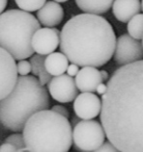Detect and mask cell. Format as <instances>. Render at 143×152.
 <instances>
[{
  "label": "cell",
  "instance_id": "6da1fadb",
  "mask_svg": "<svg viewBox=\"0 0 143 152\" xmlns=\"http://www.w3.org/2000/svg\"><path fill=\"white\" fill-rule=\"evenodd\" d=\"M101 124L120 152H143V59L114 71L102 95Z\"/></svg>",
  "mask_w": 143,
  "mask_h": 152
},
{
  "label": "cell",
  "instance_id": "7a4b0ae2",
  "mask_svg": "<svg viewBox=\"0 0 143 152\" xmlns=\"http://www.w3.org/2000/svg\"><path fill=\"white\" fill-rule=\"evenodd\" d=\"M115 45L113 27L99 15L74 16L60 31L61 53L79 67H103L114 54Z\"/></svg>",
  "mask_w": 143,
  "mask_h": 152
},
{
  "label": "cell",
  "instance_id": "3957f363",
  "mask_svg": "<svg viewBox=\"0 0 143 152\" xmlns=\"http://www.w3.org/2000/svg\"><path fill=\"white\" fill-rule=\"evenodd\" d=\"M49 106L48 91L35 76H21L13 91L0 100V125L7 130L20 132L32 115L48 110Z\"/></svg>",
  "mask_w": 143,
  "mask_h": 152
},
{
  "label": "cell",
  "instance_id": "277c9868",
  "mask_svg": "<svg viewBox=\"0 0 143 152\" xmlns=\"http://www.w3.org/2000/svg\"><path fill=\"white\" fill-rule=\"evenodd\" d=\"M22 131L27 152H69L73 145V129L69 118L52 110L33 114Z\"/></svg>",
  "mask_w": 143,
  "mask_h": 152
},
{
  "label": "cell",
  "instance_id": "5b68a950",
  "mask_svg": "<svg viewBox=\"0 0 143 152\" xmlns=\"http://www.w3.org/2000/svg\"><path fill=\"white\" fill-rule=\"evenodd\" d=\"M40 28L38 20L22 10H9L0 14V47L17 61L33 55L31 39Z\"/></svg>",
  "mask_w": 143,
  "mask_h": 152
},
{
  "label": "cell",
  "instance_id": "8992f818",
  "mask_svg": "<svg viewBox=\"0 0 143 152\" xmlns=\"http://www.w3.org/2000/svg\"><path fill=\"white\" fill-rule=\"evenodd\" d=\"M105 131L95 120L79 121L73 129V144L79 152H93L105 142Z\"/></svg>",
  "mask_w": 143,
  "mask_h": 152
},
{
  "label": "cell",
  "instance_id": "52a82bcc",
  "mask_svg": "<svg viewBox=\"0 0 143 152\" xmlns=\"http://www.w3.org/2000/svg\"><path fill=\"white\" fill-rule=\"evenodd\" d=\"M114 61L117 65L124 66L143 58V47L139 40L130 34H122L116 40Z\"/></svg>",
  "mask_w": 143,
  "mask_h": 152
},
{
  "label": "cell",
  "instance_id": "ba28073f",
  "mask_svg": "<svg viewBox=\"0 0 143 152\" xmlns=\"http://www.w3.org/2000/svg\"><path fill=\"white\" fill-rule=\"evenodd\" d=\"M18 80L17 64L5 49L0 47V100L4 99Z\"/></svg>",
  "mask_w": 143,
  "mask_h": 152
},
{
  "label": "cell",
  "instance_id": "9c48e42d",
  "mask_svg": "<svg viewBox=\"0 0 143 152\" xmlns=\"http://www.w3.org/2000/svg\"><path fill=\"white\" fill-rule=\"evenodd\" d=\"M48 91L53 99L61 103L74 101L78 95V88L75 79L67 74L52 77L48 83Z\"/></svg>",
  "mask_w": 143,
  "mask_h": 152
},
{
  "label": "cell",
  "instance_id": "30bf717a",
  "mask_svg": "<svg viewBox=\"0 0 143 152\" xmlns=\"http://www.w3.org/2000/svg\"><path fill=\"white\" fill-rule=\"evenodd\" d=\"M60 42V31L54 27L38 29L31 39V46L35 53L48 55L54 52Z\"/></svg>",
  "mask_w": 143,
  "mask_h": 152
},
{
  "label": "cell",
  "instance_id": "8fae6325",
  "mask_svg": "<svg viewBox=\"0 0 143 152\" xmlns=\"http://www.w3.org/2000/svg\"><path fill=\"white\" fill-rule=\"evenodd\" d=\"M102 102L98 95L85 92L77 95L74 100V112L79 119L91 120L101 113Z\"/></svg>",
  "mask_w": 143,
  "mask_h": 152
},
{
  "label": "cell",
  "instance_id": "7c38bea8",
  "mask_svg": "<svg viewBox=\"0 0 143 152\" xmlns=\"http://www.w3.org/2000/svg\"><path fill=\"white\" fill-rule=\"evenodd\" d=\"M38 18L40 24L45 27H54L62 22L64 18L63 7L55 1H47L38 11Z\"/></svg>",
  "mask_w": 143,
  "mask_h": 152
},
{
  "label": "cell",
  "instance_id": "4fadbf2b",
  "mask_svg": "<svg viewBox=\"0 0 143 152\" xmlns=\"http://www.w3.org/2000/svg\"><path fill=\"white\" fill-rule=\"evenodd\" d=\"M75 77L77 88L82 93L95 92L98 86L103 83L101 73L95 67H82V69L79 70Z\"/></svg>",
  "mask_w": 143,
  "mask_h": 152
},
{
  "label": "cell",
  "instance_id": "5bb4252c",
  "mask_svg": "<svg viewBox=\"0 0 143 152\" xmlns=\"http://www.w3.org/2000/svg\"><path fill=\"white\" fill-rule=\"evenodd\" d=\"M112 11L118 21L128 23L141 11V2L140 0H114Z\"/></svg>",
  "mask_w": 143,
  "mask_h": 152
},
{
  "label": "cell",
  "instance_id": "9a60e30c",
  "mask_svg": "<svg viewBox=\"0 0 143 152\" xmlns=\"http://www.w3.org/2000/svg\"><path fill=\"white\" fill-rule=\"evenodd\" d=\"M69 67V59L61 52H52L45 57V68L51 76L63 74Z\"/></svg>",
  "mask_w": 143,
  "mask_h": 152
},
{
  "label": "cell",
  "instance_id": "2e32d148",
  "mask_svg": "<svg viewBox=\"0 0 143 152\" xmlns=\"http://www.w3.org/2000/svg\"><path fill=\"white\" fill-rule=\"evenodd\" d=\"M75 2L84 13L102 15L111 9L114 0H75Z\"/></svg>",
  "mask_w": 143,
  "mask_h": 152
},
{
  "label": "cell",
  "instance_id": "e0dca14e",
  "mask_svg": "<svg viewBox=\"0 0 143 152\" xmlns=\"http://www.w3.org/2000/svg\"><path fill=\"white\" fill-rule=\"evenodd\" d=\"M128 32L132 38L141 40L143 38V14H137L128 22Z\"/></svg>",
  "mask_w": 143,
  "mask_h": 152
},
{
  "label": "cell",
  "instance_id": "ac0fdd59",
  "mask_svg": "<svg viewBox=\"0 0 143 152\" xmlns=\"http://www.w3.org/2000/svg\"><path fill=\"white\" fill-rule=\"evenodd\" d=\"M15 2L20 10L31 13L38 12L47 2V0H15Z\"/></svg>",
  "mask_w": 143,
  "mask_h": 152
},
{
  "label": "cell",
  "instance_id": "d6986e66",
  "mask_svg": "<svg viewBox=\"0 0 143 152\" xmlns=\"http://www.w3.org/2000/svg\"><path fill=\"white\" fill-rule=\"evenodd\" d=\"M30 65H31V72L34 76H38L40 73L46 71L45 68V55L34 54L30 58Z\"/></svg>",
  "mask_w": 143,
  "mask_h": 152
},
{
  "label": "cell",
  "instance_id": "ffe728a7",
  "mask_svg": "<svg viewBox=\"0 0 143 152\" xmlns=\"http://www.w3.org/2000/svg\"><path fill=\"white\" fill-rule=\"evenodd\" d=\"M5 143L12 144V145L15 146L18 150H26L23 134H21V133L16 132V133H13V134L9 135V137L5 139Z\"/></svg>",
  "mask_w": 143,
  "mask_h": 152
},
{
  "label": "cell",
  "instance_id": "44dd1931",
  "mask_svg": "<svg viewBox=\"0 0 143 152\" xmlns=\"http://www.w3.org/2000/svg\"><path fill=\"white\" fill-rule=\"evenodd\" d=\"M17 71H18V74H20L21 76L29 75V73L31 72L30 61H26V59H21V61H19L17 64Z\"/></svg>",
  "mask_w": 143,
  "mask_h": 152
},
{
  "label": "cell",
  "instance_id": "7402d4cb",
  "mask_svg": "<svg viewBox=\"0 0 143 152\" xmlns=\"http://www.w3.org/2000/svg\"><path fill=\"white\" fill-rule=\"evenodd\" d=\"M93 152H119V151H118L117 148H116L112 143H110L109 141H105Z\"/></svg>",
  "mask_w": 143,
  "mask_h": 152
},
{
  "label": "cell",
  "instance_id": "603a6c76",
  "mask_svg": "<svg viewBox=\"0 0 143 152\" xmlns=\"http://www.w3.org/2000/svg\"><path fill=\"white\" fill-rule=\"evenodd\" d=\"M38 81H40V85L45 87V86L48 85V83H50V80L52 79V76H51L47 71H45L38 76Z\"/></svg>",
  "mask_w": 143,
  "mask_h": 152
},
{
  "label": "cell",
  "instance_id": "cb8c5ba5",
  "mask_svg": "<svg viewBox=\"0 0 143 152\" xmlns=\"http://www.w3.org/2000/svg\"><path fill=\"white\" fill-rule=\"evenodd\" d=\"M52 110H54L55 113L61 115V116L65 117V118H69V110H66V107H64V106H62V105H54L52 107Z\"/></svg>",
  "mask_w": 143,
  "mask_h": 152
},
{
  "label": "cell",
  "instance_id": "d4e9b609",
  "mask_svg": "<svg viewBox=\"0 0 143 152\" xmlns=\"http://www.w3.org/2000/svg\"><path fill=\"white\" fill-rule=\"evenodd\" d=\"M66 72H67V75L69 76L74 77V76H76L77 73L79 72V66L76 65V64L71 63V65H69V67H67Z\"/></svg>",
  "mask_w": 143,
  "mask_h": 152
},
{
  "label": "cell",
  "instance_id": "484cf974",
  "mask_svg": "<svg viewBox=\"0 0 143 152\" xmlns=\"http://www.w3.org/2000/svg\"><path fill=\"white\" fill-rule=\"evenodd\" d=\"M17 150L18 149L14 145L9 143H5V142L0 146V152H16Z\"/></svg>",
  "mask_w": 143,
  "mask_h": 152
},
{
  "label": "cell",
  "instance_id": "4316f807",
  "mask_svg": "<svg viewBox=\"0 0 143 152\" xmlns=\"http://www.w3.org/2000/svg\"><path fill=\"white\" fill-rule=\"evenodd\" d=\"M106 91H107V85H105L104 83H101L97 87V89H95V92L99 95H104L106 93Z\"/></svg>",
  "mask_w": 143,
  "mask_h": 152
},
{
  "label": "cell",
  "instance_id": "83f0119b",
  "mask_svg": "<svg viewBox=\"0 0 143 152\" xmlns=\"http://www.w3.org/2000/svg\"><path fill=\"white\" fill-rule=\"evenodd\" d=\"M6 5H7V0H0V14H2L4 12Z\"/></svg>",
  "mask_w": 143,
  "mask_h": 152
},
{
  "label": "cell",
  "instance_id": "f1b7e54d",
  "mask_svg": "<svg viewBox=\"0 0 143 152\" xmlns=\"http://www.w3.org/2000/svg\"><path fill=\"white\" fill-rule=\"evenodd\" d=\"M100 73H101V77H102V80H103V83L109 78V74H108V72L105 71V70H101V71H100Z\"/></svg>",
  "mask_w": 143,
  "mask_h": 152
},
{
  "label": "cell",
  "instance_id": "f546056e",
  "mask_svg": "<svg viewBox=\"0 0 143 152\" xmlns=\"http://www.w3.org/2000/svg\"><path fill=\"white\" fill-rule=\"evenodd\" d=\"M78 122H79V118H78V117H72L71 125L73 124V125H74V126H75V125H76Z\"/></svg>",
  "mask_w": 143,
  "mask_h": 152
},
{
  "label": "cell",
  "instance_id": "4dcf8cb0",
  "mask_svg": "<svg viewBox=\"0 0 143 152\" xmlns=\"http://www.w3.org/2000/svg\"><path fill=\"white\" fill-rule=\"evenodd\" d=\"M53 1H55V2H58V3H61V2H66V1H69V0H53Z\"/></svg>",
  "mask_w": 143,
  "mask_h": 152
},
{
  "label": "cell",
  "instance_id": "1f68e13d",
  "mask_svg": "<svg viewBox=\"0 0 143 152\" xmlns=\"http://www.w3.org/2000/svg\"><path fill=\"white\" fill-rule=\"evenodd\" d=\"M16 152H27V150H17Z\"/></svg>",
  "mask_w": 143,
  "mask_h": 152
},
{
  "label": "cell",
  "instance_id": "d6a6232c",
  "mask_svg": "<svg viewBox=\"0 0 143 152\" xmlns=\"http://www.w3.org/2000/svg\"><path fill=\"white\" fill-rule=\"evenodd\" d=\"M141 10H142V12H143V0L141 1Z\"/></svg>",
  "mask_w": 143,
  "mask_h": 152
},
{
  "label": "cell",
  "instance_id": "836d02e7",
  "mask_svg": "<svg viewBox=\"0 0 143 152\" xmlns=\"http://www.w3.org/2000/svg\"><path fill=\"white\" fill-rule=\"evenodd\" d=\"M141 44H142V47H143V38H142V43H141Z\"/></svg>",
  "mask_w": 143,
  "mask_h": 152
}]
</instances>
